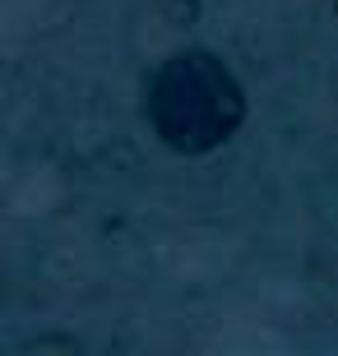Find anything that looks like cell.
Segmentation results:
<instances>
[{
	"label": "cell",
	"mask_w": 338,
	"mask_h": 356,
	"mask_svg": "<svg viewBox=\"0 0 338 356\" xmlns=\"http://www.w3.org/2000/svg\"><path fill=\"white\" fill-rule=\"evenodd\" d=\"M148 125L176 153H208L246 116L236 74L208 51H181L148 79Z\"/></svg>",
	"instance_id": "6da1fadb"
}]
</instances>
